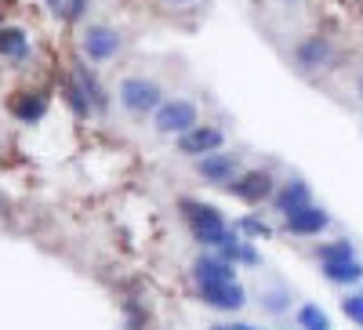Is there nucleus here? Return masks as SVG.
<instances>
[{
	"label": "nucleus",
	"mask_w": 363,
	"mask_h": 330,
	"mask_svg": "<svg viewBox=\"0 0 363 330\" xmlns=\"http://www.w3.org/2000/svg\"><path fill=\"white\" fill-rule=\"evenodd\" d=\"M211 330H233V326H211Z\"/></svg>",
	"instance_id": "obj_27"
},
{
	"label": "nucleus",
	"mask_w": 363,
	"mask_h": 330,
	"mask_svg": "<svg viewBox=\"0 0 363 330\" xmlns=\"http://www.w3.org/2000/svg\"><path fill=\"white\" fill-rule=\"evenodd\" d=\"M316 258L320 261H349V258H356V247L349 244V239H335V244H323L316 251Z\"/></svg>",
	"instance_id": "obj_17"
},
{
	"label": "nucleus",
	"mask_w": 363,
	"mask_h": 330,
	"mask_svg": "<svg viewBox=\"0 0 363 330\" xmlns=\"http://www.w3.org/2000/svg\"><path fill=\"white\" fill-rule=\"evenodd\" d=\"M200 124V109L189 98H164V106L153 113V131L164 138H178Z\"/></svg>",
	"instance_id": "obj_3"
},
{
	"label": "nucleus",
	"mask_w": 363,
	"mask_h": 330,
	"mask_svg": "<svg viewBox=\"0 0 363 330\" xmlns=\"http://www.w3.org/2000/svg\"><path fill=\"white\" fill-rule=\"evenodd\" d=\"M200 297L211 305V309H222V312H233L247 302L244 287H240L236 280L233 283H215V287H200Z\"/></svg>",
	"instance_id": "obj_12"
},
{
	"label": "nucleus",
	"mask_w": 363,
	"mask_h": 330,
	"mask_svg": "<svg viewBox=\"0 0 363 330\" xmlns=\"http://www.w3.org/2000/svg\"><path fill=\"white\" fill-rule=\"evenodd\" d=\"M342 312H345L352 323H359V326H363V294H349L345 302H342Z\"/></svg>",
	"instance_id": "obj_19"
},
{
	"label": "nucleus",
	"mask_w": 363,
	"mask_h": 330,
	"mask_svg": "<svg viewBox=\"0 0 363 330\" xmlns=\"http://www.w3.org/2000/svg\"><path fill=\"white\" fill-rule=\"evenodd\" d=\"M80 11H84V0H69V8H66V18H80Z\"/></svg>",
	"instance_id": "obj_22"
},
{
	"label": "nucleus",
	"mask_w": 363,
	"mask_h": 330,
	"mask_svg": "<svg viewBox=\"0 0 363 330\" xmlns=\"http://www.w3.org/2000/svg\"><path fill=\"white\" fill-rule=\"evenodd\" d=\"M124 51V37L116 33L113 25H102V22H91L84 25V33H80V55L87 58V62H113V58Z\"/></svg>",
	"instance_id": "obj_4"
},
{
	"label": "nucleus",
	"mask_w": 363,
	"mask_h": 330,
	"mask_svg": "<svg viewBox=\"0 0 363 330\" xmlns=\"http://www.w3.org/2000/svg\"><path fill=\"white\" fill-rule=\"evenodd\" d=\"M284 8H301V0H280Z\"/></svg>",
	"instance_id": "obj_24"
},
{
	"label": "nucleus",
	"mask_w": 363,
	"mask_h": 330,
	"mask_svg": "<svg viewBox=\"0 0 363 330\" xmlns=\"http://www.w3.org/2000/svg\"><path fill=\"white\" fill-rule=\"evenodd\" d=\"M298 323L306 326V330H330V323H327V316H323L320 305H301L298 309Z\"/></svg>",
	"instance_id": "obj_18"
},
{
	"label": "nucleus",
	"mask_w": 363,
	"mask_h": 330,
	"mask_svg": "<svg viewBox=\"0 0 363 330\" xmlns=\"http://www.w3.org/2000/svg\"><path fill=\"white\" fill-rule=\"evenodd\" d=\"M11 113L22 120V124H37V120L48 113V102L40 95H29V102H11Z\"/></svg>",
	"instance_id": "obj_16"
},
{
	"label": "nucleus",
	"mask_w": 363,
	"mask_h": 330,
	"mask_svg": "<svg viewBox=\"0 0 363 330\" xmlns=\"http://www.w3.org/2000/svg\"><path fill=\"white\" fill-rule=\"evenodd\" d=\"M178 207H182V215H186V222H189V229H193V236H196V244H203V247H222V244H229V239L236 236V229L225 225V218H222L218 207L200 203V200H182Z\"/></svg>",
	"instance_id": "obj_1"
},
{
	"label": "nucleus",
	"mask_w": 363,
	"mask_h": 330,
	"mask_svg": "<svg viewBox=\"0 0 363 330\" xmlns=\"http://www.w3.org/2000/svg\"><path fill=\"white\" fill-rule=\"evenodd\" d=\"M193 276L200 287H215V283H233L236 280V265L225 261V258H211V254H200L196 265H193Z\"/></svg>",
	"instance_id": "obj_11"
},
{
	"label": "nucleus",
	"mask_w": 363,
	"mask_h": 330,
	"mask_svg": "<svg viewBox=\"0 0 363 330\" xmlns=\"http://www.w3.org/2000/svg\"><path fill=\"white\" fill-rule=\"evenodd\" d=\"M174 145H178L182 157H193L196 160V157H207V153H215V149H222L225 145V135L218 127H211V124H196L193 131L178 135Z\"/></svg>",
	"instance_id": "obj_8"
},
{
	"label": "nucleus",
	"mask_w": 363,
	"mask_h": 330,
	"mask_svg": "<svg viewBox=\"0 0 363 330\" xmlns=\"http://www.w3.org/2000/svg\"><path fill=\"white\" fill-rule=\"evenodd\" d=\"M229 193L236 200H244V203H262V200H272L277 182H272L269 171H240L229 182Z\"/></svg>",
	"instance_id": "obj_7"
},
{
	"label": "nucleus",
	"mask_w": 363,
	"mask_h": 330,
	"mask_svg": "<svg viewBox=\"0 0 363 330\" xmlns=\"http://www.w3.org/2000/svg\"><path fill=\"white\" fill-rule=\"evenodd\" d=\"M233 330H255V326H247V323H233Z\"/></svg>",
	"instance_id": "obj_25"
},
{
	"label": "nucleus",
	"mask_w": 363,
	"mask_h": 330,
	"mask_svg": "<svg viewBox=\"0 0 363 330\" xmlns=\"http://www.w3.org/2000/svg\"><path fill=\"white\" fill-rule=\"evenodd\" d=\"M262 302L269 312H284V302H291V294L287 290H272V294H262Z\"/></svg>",
	"instance_id": "obj_20"
},
{
	"label": "nucleus",
	"mask_w": 363,
	"mask_h": 330,
	"mask_svg": "<svg viewBox=\"0 0 363 330\" xmlns=\"http://www.w3.org/2000/svg\"><path fill=\"white\" fill-rule=\"evenodd\" d=\"M193 167H196V174L203 178V182L218 186V189H229V182L240 174V157L215 149V153H207V157H196Z\"/></svg>",
	"instance_id": "obj_6"
},
{
	"label": "nucleus",
	"mask_w": 363,
	"mask_h": 330,
	"mask_svg": "<svg viewBox=\"0 0 363 330\" xmlns=\"http://www.w3.org/2000/svg\"><path fill=\"white\" fill-rule=\"evenodd\" d=\"M335 40H327L320 33L306 37V40H298L294 44V66L301 73H320V69H330V62H335Z\"/></svg>",
	"instance_id": "obj_5"
},
{
	"label": "nucleus",
	"mask_w": 363,
	"mask_h": 330,
	"mask_svg": "<svg viewBox=\"0 0 363 330\" xmlns=\"http://www.w3.org/2000/svg\"><path fill=\"white\" fill-rule=\"evenodd\" d=\"M116 102L131 116H153L164 106V91H160V84L149 80V76H124L116 87Z\"/></svg>",
	"instance_id": "obj_2"
},
{
	"label": "nucleus",
	"mask_w": 363,
	"mask_h": 330,
	"mask_svg": "<svg viewBox=\"0 0 363 330\" xmlns=\"http://www.w3.org/2000/svg\"><path fill=\"white\" fill-rule=\"evenodd\" d=\"M356 95H359V98H363V69H359V73H356Z\"/></svg>",
	"instance_id": "obj_23"
},
{
	"label": "nucleus",
	"mask_w": 363,
	"mask_h": 330,
	"mask_svg": "<svg viewBox=\"0 0 363 330\" xmlns=\"http://www.w3.org/2000/svg\"><path fill=\"white\" fill-rule=\"evenodd\" d=\"M29 55V33L22 25H0V58H15V62H22V58Z\"/></svg>",
	"instance_id": "obj_14"
},
{
	"label": "nucleus",
	"mask_w": 363,
	"mask_h": 330,
	"mask_svg": "<svg viewBox=\"0 0 363 330\" xmlns=\"http://www.w3.org/2000/svg\"><path fill=\"white\" fill-rule=\"evenodd\" d=\"M236 229H244L247 236H258V239H262V236H269V225H265V222H258V218H240V222H236Z\"/></svg>",
	"instance_id": "obj_21"
},
{
	"label": "nucleus",
	"mask_w": 363,
	"mask_h": 330,
	"mask_svg": "<svg viewBox=\"0 0 363 330\" xmlns=\"http://www.w3.org/2000/svg\"><path fill=\"white\" fill-rule=\"evenodd\" d=\"M77 84H80V91L87 95L91 109H106V91H102V84L95 80V69L77 66Z\"/></svg>",
	"instance_id": "obj_15"
},
{
	"label": "nucleus",
	"mask_w": 363,
	"mask_h": 330,
	"mask_svg": "<svg viewBox=\"0 0 363 330\" xmlns=\"http://www.w3.org/2000/svg\"><path fill=\"white\" fill-rule=\"evenodd\" d=\"M320 273L323 280L338 283V287H352L363 280V261L359 258H349V261H320Z\"/></svg>",
	"instance_id": "obj_13"
},
{
	"label": "nucleus",
	"mask_w": 363,
	"mask_h": 330,
	"mask_svg": "<svg viewBox=\"0 0 363 330\" xmlns=\"http://www.w3.org/2000/svg\"><path fill=\"white\" fill-rule=\"evenodd\" d=\"M313 203V189L301 182V178H291V182L277 186V193H272V207H277V215L291 218L294 211H301V207Z\"/></svg>",
	"instance_id": "obj_10"
},
{
	"label": "nucleus",
	"mask_w": 363,
	"mask_h": 330,
	"mask_svg": "<svg viewBox=\"0 0 363 330\" xmlns=\"http://www.w3.org/2000/svg\"><path fill=\"white\" fill-rule=\"evenodd\" d=\"M284 229L291 236H320V232L330 229V215H327V207L309 203V207H301V211H294L291 218H284Z\"/></svg>",
	"instance_id": "obj_9"
},
{
	"label": "nucleus",
	"mask_w": 363,
	"mask_h": 330,
	"mask_svg": "<svg viewBox=\"0 0 363 330\" xmlns=\"http://www.w3.org/2000/svg\"><path fill=\"white\" fill-rule=\"evenodd\" d=\"M171 4H189V0H171Z\"/></svg>",
	"instance_id": "obj_26"
}]
</instances>
